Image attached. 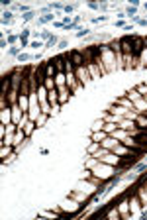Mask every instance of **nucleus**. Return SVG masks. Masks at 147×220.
Masks as SVG:
<instances>
[{
	"label": "nucleus",
	"mask_w": 147,
	"mask_h": 220,
	"mask_svg": "<svg viewBox=\"0 0 147 220\" xmlns=\"http://www.w3.org/2000/svg\"><path fill=\"white\" fill-rule=\"evenodd\" d=\"M34 16H35V12L30 10V12H26V14H22V20L24 22H30V20H34Z\"/></svg>",
	"instance_id": "15"
},
{
	"label": "nucleus",
	"mask_w": 147,
	"mask_h": 220,
	"mask_svg": "<svg viewBox=\"0 0 147 220\" xmlns=\"http://www.w3.org/2000/svg\"><path fill=\"white\" fill-rule=\"evenodd\" d=\"M106 138H108V134L104 132V130H98V132H92L90 134V140H92V142H100L102 143Z\"/></svg>",
	"instance_id": "7"
},
{
	"label": "nucleus",
	"mask_w": 147,
	"mask_h": 220,
	"mask_svg": "<svg viewBox=\"0 0 147 220\" xmlns=\"http://www.w3.org/2000/svg\"><path fill=\"white\" fill-rule=\"evenodd\" d=\"M47 116H49V114H45V112H41V116H39V118L35 120V124H37V126H43V122L47 120Z\"/></svg>",
	"instance_id": "17"
},
{
	"label": "nucleus",
	"mask_w": 147,
	"mask_h": 220,
	"mask_svg": "<svg viewBox=\"0 0 147 220\" xmlns=\"http://www.w3.org/2000/svg\"><path fill=\"white\" fill-rule=\"evenodd\" d=\"M32 47H35V49L37 47H45V43L43 41H32Z\"/></svg>",
	"instance_id": "25"
},
{
	"label": "nucleus",
	"mask_w": 147,
	"mask_h": 220,
	"mask_svg": "<svg viewBox=\"0 0 147 220\" xmlns=\"http://www.w3.org/2000/svg\"><path fill=\"white\" fill-rule=\"evenodd\" d=\"M53 18H55L53 12H49V14H45V16H39V18H37V26H43V24H47V22H53Z\"/></svg>",
	"instance_id": "9"
},
{
	"label": "nucleus",
	"mask_w": 147,
	"mask_h": 220,
	"mask_svg": "<svg viewBox=\"0 0 147 220\" xmlns=\"http://www.w3.org/2000/svg\"><path fill=\"white\" fill-rule=\"evenodd\" d=\"M0 122H2L4 126H10V124H12V108L0 110Z\"/></svg>",
	"instance_id": "4"
},
{
	"label": "nucleus",
	"mask_w": 147,
	"mask_h": 220,
	"mask_svg": "<svg viewBox=\"0 0 147 220\" xmlns=\"http://www.w3.org/2000/svg\"><path fill=\"white\" fill-rule=\"evenodd\" d=\"M12 18H14V14L4 10V14H2V26H8V24L12 22Z\"/></svg>",
	"instance_id": "11"
},
{
	"label": "nucleus",
	"mask_w": 147,
	"mask_h": 220,
	"mask_svg": "<svg viewBox=\"0 0 147 220\" xmlns=\"http://www.w3.org/2000/svg\"><path fill=\"white\" fill-rule=\"evenodd\" d=\"M127 98L131 100V102H136V100H139V98H141V94H139L136 88H134V90H129V92H127Z\"/></svg>",
	"instance_id": "13"
},
{
	"label": "nucleus",
	"mask_w": 147,
	"mask_h": 220,
	"mask_svg": "<svg viewBox=\"0 0 147 220\" xmlns=\"http://www.w3.org/2000/svg\"><path fill=\"white\" fill-rule=\"evenodd\" d=\"M59 47L65 49V47H67V39H61V41H59Z\"/></svg>",
	"instance_id": "27"
},
{
	"label": "nucleus",
	"mask_w": 147,
	"mask_h": 220,
	"mask_svg": "<svg viewBox=\"0 0 147 220\" xmlns=\"http://www.w3.org/2000/svg\"><path fill=\"white\" fill-rule=\"evenodd\" d=\"M136 90L139 92V94H141V96H147V85H139Z\"/></svg>",
	"instance_id": "18"
},
{
	"label": "nucleus",
	"mask_w": 147,
	"mask_h": 220,
	"mask_svg": "<svg viewBox=\"0 0 147 220\" xmlns=\"http://www.w3.org/2000/svg\"><path fill=\"white\" fill-rule=\"evenodd\" d=\"M57 41H59V39H57V35H53V37H51V39H49V41L45 43V47H53V45H55Z\"/></svg>",
	"instance_id": "21"
},
{
	"label": "nucleus",
	"mask_w": 147,
	"mask_h": 220,
	"mask_svg": "<svg viewBox=\"0 0 147 220\" xmlns=\"http://www.w3.org/2000/svg\"><path fill=\"white\" fill-rule=\"evenodd\" d=\"M108 20V16H96V18H92V24H100V22H106Z\"/></svg>",
	"instance_id": "20"
},
{
	"label": "nucleus",
	"mask_w": 147,
	"mask_h": 220,
	"mask_svg": "<svg viewBox=\"0 0 147 220\" xmlns=\"http://www.w3.org/2000/svg\"><path fill=\"white\" fill-rule=\"evenodd\" d=\"M30 30H28V28H26V30H22V33H20V39H28V35H30Z\"/></svg>",
	"instance_id": "22"
},
{
	"label": "nucleus",
	"mask_w": 147,
	"mask_h": 220,
	"mask_svg": "<svg viewBox=\"0 0 147 220\" xmlns=\"http://www.w3.org/2000/svg\"><path fill=\"white\" fill-rule=\"evenodd\" d=\"M20 45H22V47H26V45H30V41H28V39H20Z\"/></svg>",
	"instance_id": "28"
},
{
	"label": "nucleus",
	"mask_w": 147,
	"mask_h": 220,
	"mask_svg": "<svg viewBox=\"0 0 147 220\" xmlns=\"http://www.w3.org/2000/svg\"><path fill=\"white\" fill-rule=\"evenodd\" d=\"M67 55H69V59L73 61L75 69H77V67H84V65H86V59H84V55H82L80 49H71Z\"/></svg>",
	"instance_id": "3"
},
{
	"label": "nucleus",
	"mask_w": 147,
	"mask_h": 220,
	"mask_svg": "<svg viewBox=\"0 0 147 220\" xmlns=\"http://www.w3.org/2000/svg\"><path fill=\"white\" fill-rule=\"evenodd\" d=\"M137 197H139V200H141V204H147V183H143V185H139V189H137L136 193Z\"/></svg>",
	"instance_id": "6"
},
{
	"label": "nucleus",
	"mask_w": 147,
	"mask_h": 220,
	"mask_svg": "<svg viewBox=\"0 0 147 220\" xmlns=\"http://www.w3.org/2000/svg\"><path fill=\"white\" fill-rule=\"evenodd\" d=\"M45 88L47 90H51V88H57V83H55V79H45Z\"/></svg>",
	"instance_id": "14"
},
{
	"label": "nucleus",
	"mask_w": 147,
	"mask_h": 220,
	"mask_svg": "<svg viewBox=\"0 0 147 220\" xmlns=\"http://www.w3.org/2000/svg\"><path fill=\"white\" fill-rule=\"evenodd\" d=\"M18 39H20V35H8V45H10V43H16Z\"/></svg>",
	"instance_id": "23"
},
{
	"label": "nucleus",
	"mask_w": 147,
	"mask_h": 220,
	"mask_svg": "<svg viewBox=\"0 0 147 220\" xmlns=\"http://www.w3.org/2000/svg\"><path fill=\"white\" fill-rule=\"evenodd\" d=\"M73 10H75V6H73V4H67V6L63 8V12H67V14H71Z\"/></svg>",
	"instance_id": "24"
},
{
	"label": "nucleus",
	"mask_w": 147,
	"mask_h": 220,
	"mask_svg": "<svg viewBox=\"0 0 147 220\" xmlns=\"http://www.w3.org/2000/svg\"><path fill=\"white\" fill-rule=\"evenodd\" d=\"M143 8H145V10H147V4H143Z\"/></svg>",
	"instance_id": "29"
},
{
	"label": "nucleus",
	"mask_w": 147,
	"mask_h": 220,
	"mask_svg": "<svg viewBox=\"0 0 147 220\" xmlns=\"http://www.w3.org/2000/svg\"><path fill=\"white\" fill-rule=\"evenodd\" d=\"M30 59H32V57H30L28 53H20L18 55V61H20V63H26V61H30Z\"/></svg>",
	"instance_id": "19"
},
{
	"label": "nucleus",
	"mask_w": 147,
	"mask_h": 220,
	"mask_svg": "<svg viewBox=\"0 0 147 220\" xmlns=\"http://www.w3.org/2000/svg\"><path fill=\"white\" fill-rule=\"evenodd\" d=\"M100 147H102L100 142H90V143H88V147H86V153H88V155H94L98 149H100Z\"/></svg>",
	"instance_id": "10"
},
{
	"label": "nucleus",
	"mask_w": 147,
	"mask_h": 220,
	"mask_svg": "<svg viewBox=\"0 0 147 220\" xmlns=\"http://www.w3.org/2000/svg\"><path fill=\"white\" fill-rule=\"evenodd\" d=\"M143 51H145V37H141V35H134V39H131V57H134L136 63H139V59H141Z\"/></svg>",
	"instance_id": "1"
},
{
	"label": "nucleus",
	"mask_w": 147,
	"mask_h": 220,
	"mask_svg": "<svg viewBox=\"0 0 147 220\" xmlns=\"http://www.w3.org/2000/svg\"><path fill=\"white\" fill-rule=\"evenodd\" d=\"M86 35H90V30H88V28H80L79 32H77V37H86Z\"/></svg>",
	"instance_id": "16"
},
{
	"label": "nucleus",
	"mask_w": 147,
	"mask_h": 220,
	"mask_svg": "<svg viewBox=\"0 0 147 220\" xmlns=\"http://www.w3.org/2000/svg\"><path fill=\"white\" fill-rule=\"evenodd\" d=\"M35 126H37V124H35L34 120H28V122H26V126H24V128H22V130H24V134H26V138H30V136L34 134Z\"/></svg>",
	"instance_id": "8"
},
{
	"label": "nucleus",
	"mask_w": 147,
	"mask_h": 220,
	"mask_svg": "<svg viewBox=\"0 0 147 220\" xmlns=\"http://www.w3.org/2000/svg\"><path fill=\"white\" fill-rule=\"evenodd\" d=\"M75 75H77V81L80 83V87L88 85V81L92 79V75H90V71H88V67H86V65H84V67H77V69H75Z\"/></svg>",
	"instance_id": "2"
},
{
	"label": "nucleus",
	"mask_w": 147,
	"mask_h": 220,
	"mask_svg": "<svg viewBox=\"0 0 147 220\" xmlns=\"http://www.w3.org/2000/svg\"><path fill=\"white\" fill-rule=\"evenodd\" d=\"M8 53H10V55H16V57H18V55L22 53V45H10Z\"/></svg>",
	"instance_id": "12"
},
{
	"label": "nucleus",
	"mask_w": 147,
	"mask_h": 220,
	"mask_svg": "<svg viewBox=\"0 0 147 220\" xmlns=\"http://www.w3.org/2000/svg\"><path fill=\"white\" fill-rule=\"evenodd\" d=\"M118 143H120V140H116L114 136H108V138H106V140H104V142H102L100 145H102V147H106V149H110V151H112V149H114V145H118Z\"/></svg>",
	"instance_id": "5"
},
{
	"label": "nucleus",
	"mask_w": 147,
	"mask_h": 220,
	"mask_svg": "<svg viewBox=\"0 0 147 220\" xmlns=\"http://www.w3.org/2000/svg\"><path fill=\"white\" fill-rule=\"evenodd\" d=\"M88 8H92V10H100V4H96V2H88Z\"/></svg>",
	"instance_id": "26"
}]
</instances>
